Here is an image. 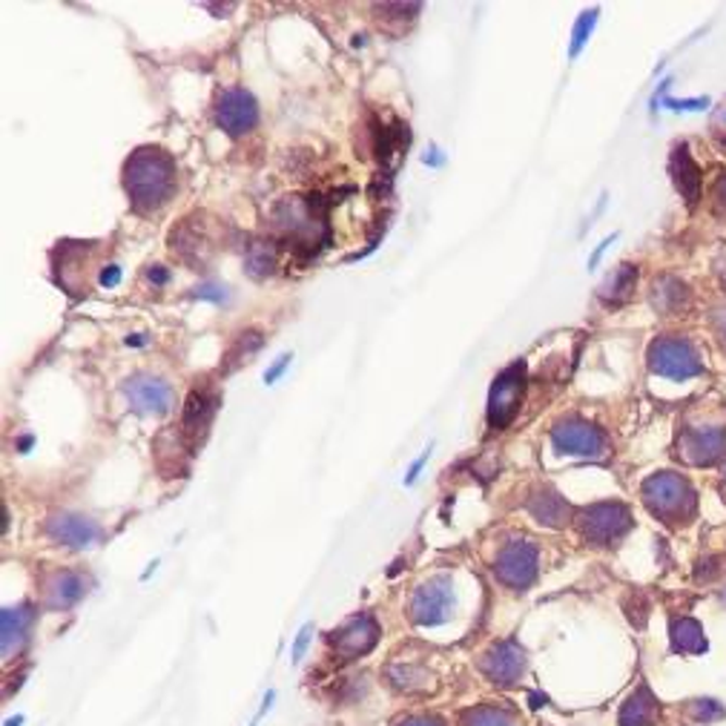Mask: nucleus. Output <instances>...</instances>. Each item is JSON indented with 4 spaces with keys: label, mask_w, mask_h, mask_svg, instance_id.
Masks as SVG:
<instances>
[{
    "label": "nucleus",
    "mask_w": 726,
    "mask_h": 726,
    "mask_svg": "<svg viewBox=\"0 0 726 726\" xmlns=\"http://www.w3.org/2000/svg\"><path fill=\"white\" fill-rule=\"evenodd\" d=\"M147 279H150L152 284H164L167 279H170V273H167L164 268H150L147 270Z\"/></svg>",
    "instance_id": "nucleus-32"
},
{
    "label": "nucleus",
    "mask_w": 726,
    "mask_h": 726,
    "mask_svg": "<svg viewBox=\"0 0 726 726\" xmlns=\"http://www.w3.org/2000/svg\"><path fill=\"white\" fill-rule=\"evenodd\" d=\"M84 586L87 583H84L78 575H72V571H61V575L49 583V606H56V608L72 606L75 600H81L84 598V592H87Z\"/></svg>",
    "instance_id": "nucleus-21"
},
{
    "label": "nucleus",
    "mask_w": 726,
    "mask_h": 726,
    "mask_svg": "<svg viewBox=\"0 0 726 726\" xmlns=\"http://www.w3.org/2000/svg\"><path fill=\"white\" fill-rule=\"evenodd\" d=\"M216 121L227 135L250 133L259 121V107L253 101V95L245 89H227L216 103Z\"/></svg>",
    "instance_id": "nucleus-11"
},
{
    "label": "nucleus",
    "mask_w": 726,
    "mask_h": 726,
    "mask_svg": "<svg viewBox=\"0 0 726 726\" xmlns=\"http://www.w3.org/2000/svg\"><path fill=\"white\" fill-rule=\"evenodd\" d=\"M529 508L537 520L545 522V526H552V529H561L568 517V505L563 503L561 494H554V491L549 489H543L537 497H531Z\"/></svg>",
    "instance_id": "nucleus-20"
},
{
    "label": "nucleus",
    "mask_w": 726,
    "mask_h": 726,
    "mask_svg": "<svg viewBox=\"0 0 726 726\" xmlns=\"http://www.w3.org/2000/svg\"><path fill=\"white\" fill-rule=\"evenodd\" d=\"M32 624V612L26 606L3 608V655H12L26 640V629Z\"/></svg>",
    "instance_id": "nucleus-19"
},
{
    "label": "nucleus",
    "mask_w": 726,
    "mask_h": 726,
    "mask_svg": "<svg viewBox=\"0 0 726 726\" xmlns=\"http://www.w3.org/2000/svg\"><path fill=\"white\" fill-rule=\"evenodd\" d=\"M652 305H655L657 313L663 316L678 313V310H684L689 305L687 284L675 276L655 279V284H652Z\"/></svg>",
    "instance_id": "nucleus-17"
},
{
    "label": "nucleus",
    "mask_w": 726,
    "mask_h": 726,
    "mask_svg": "<svg viewBox=\"0 0 726 726\" xmlns=\"http://www.w3.org/2000/svg\"><path fill=\"white\" fill-rule=\"evenodd\" d=\"M655 718H657V703L652 701V694H649L647 689H640V692L631 694L624 715H620V721H624L626 726H652L655 724Z\"/></svg>",
    "instance_id": "nucleus-22"
},
{
    "label": "nucleus",
    "mask_w": 726,
    "mask_h": 726,
    "mask_svg": "<svg viewBox=\"0 0 726 726\" xmlns=\"http://www.w3.org/2000/svg\"><path fill=\"white\" fill-rule=\"evenodd\" d=\"M17 724H24V718H15V721H9L7 726H17Z\"/></svg>",
    "instance_id": "nucleus-36"
},
{
    "label": "nucleus",
    "mask_w": 726,
    "mask_h": 726,
    "mask_svg": "<svg viewBox=\"0 0 726 726\" xmlns=\"http://www.w3.org/2000/svg\"><path fill=\"white\" fill-rule=\"evenodd\" d=\"M680 451L692 466H712L724 457L726 431L724 428H687L680 436Z\"/></svg>",
    "instance_id": "nucleus-12"
},
{
    "label": "nucleus",
    "mask_w": 726,
    "mask_h": 726,
    "mask_svg": "<svg viewBox=\"0 0 726 726\" xmlns=\"http://www.w3.org/2000/svg\"><path fill=\"white\" fill-rule=\"evenodd\" d=\"M724 340H726V322H724Z\"/></svg>",
    "instance_id": "nucleus-37"
},
{
    "label": "nucleus",
    "mask_w": 726,
    "mask_h": 726,
    "mask_svg": "<svg viewBox=\"0 0 726 726\" xmlns=\"http://www.w3.org/2000/svg\"><path fill=\"white\" fill-rule=\"evenodd\" d=\"M144 336H130V340H126V345H144Z\"/></svg>",
    "instance_id": "nucleus-35"
},
{
    "label": "nucleus",
    "mask_w": 726,
    "mask_h": 726,
    "mask_svg": "<svg viewBox=\"0 0 726 726\" xmlns=\"http://www.w3.org/2000/svg\"><path fill=\"white\" fill-rule=\"evenodd\" d=\"M577 526H580V534H583L586 540L606 545L615 543L617 537H624L626 531H629L631 514L629 508L620 503H598L577 517Z\"/></svg>",
    "instance_id": "nucleus-6"
},
{
    "label": "nucleus",
    "mask_w": 726,
    "mask_h": 726,
    "mask_svg": "<svg viewBox=\"0 0 726 726\" xmlns=\"http://www.w3.org/2000/svg\"><path fill=\"white\" fill-rule=\"evenodd\" d=\"M273 227L291 242L296 250L313 253V245L328 242L324 227V207L319 196L310 198H282L273 207Z\"/></svg>",
    "instance_id": "nucleus-2"
},
{
    "label": "nucleus",
    "mask_w": 726,
    "mask_h": 726,
    "mask_svg": "<svg viewBox=\"0 0 726 726\" xmlns=\"http://www.w3.org/2000/svg\"><path fill=\"white\" fill-rule=\"evenodd\" d=\"M554 448L563 454H577V457H603L606 454V436L603 431L580 419H568L552 431Z\"/></svg>",
    "instance_id": "nucleus-8"
},
{
    "label": "nucleus",
    "mask_w": 726,
    "mask_h": 726,
    "mask_svg": "<svg viewBox=\"0 0 726 726\" xmlns=\"http://www.w3.org/2000/svg\"><path fill=\"white\" fill-rule=\"evenodd\" d=\"M291 359H293L291 354L279 356V362L273 365V368H270L268 373H264V382H268V385H273V382H276V379L282 377V371H284V368H287V365H291Z\"/></svg>",
    "instance_id": "nucleus-29"
},
{
    "label": "nucleus",
    "mask_w": 726,
    "mask_h": 726,
    "mask_svg": "<svg viewBox=\"0 0 726 726\" xmlns=\"http://www.w3.org/2000/svg\"><path fill=\"white\" fill-rule=\"evenodd\" d=\"M379 638V626L371 615L354 617L350 624L342 626L340 631H333V647L340 649L345 657H356L371 652L373 643Z\"/></svg>",
    "instance_id": "nucleus-13"
},
{
    "label": "nucleus",
    "mask_w": 726,
    "mask_h": 726,
    "mask_svg": "<svg viewBox=\"0 0 726 726\" xmlns=\"http://www.w3.org/2000/svg\"><path fill=\"white\" fill-rule=\"evenodd\" d=\"M635 282H638V268L635 264H620L606 279V284L600 287V299L606 302V305H624V302H629L631 291H635Z\"/></svg>",
    "instance_id": "nucleus-18"
},
{
    "label": "nucleus",
    "mask_w": 726,
    "mask_h": 726,
    "mask_svg": "<svg viewBox=\"0 0 726 726\" xmlns=\"http://www.w3.org/2000/svg\"><path fill=\"white\" fill-rule=\"evenodd\" d=\"M403 726H442V724L434 718H414V721H408V724H403Z\"/></svg>",
    "instance_id": "nucleus-33"
},
{
    "label": "nucleus",
    "mask_w": 726,
    "mask_h": 726,
    "mask_svg": "<svg viewBox=\"0 0 726 726\" xmlns=\"http://www.w3.org/2000/svg\"><path fill=\"white\" fill-rule=\"evenodd\" d=\"M468 726H517L508 712L503 710H477L468 715Z\"/></svg>",
    "instance_id": "nucleus-26"
},
{
    "label": "nucleus",
    "mask_w": 726,
    "mask_h": 726,
    "mask_svg": "<svg viewBox=\"0 0 726 726\" xmlns=\"http://www.w3.org/2000/svg\"><path fill=\"white\" fill-rule=\"evenodd\" d=\"M175 161L161 147H138L124 164V189L138 213H152L173 198Z\"/></svg>",
    "instance_id": "nucleus-1"
},
{
    "label": "nucleus",
    "mask_w": 726,
    "mask_h": 726,
    "mask_svg": "<svg viewBox=\"0 0 726 726\" xmlns=\"http://www.w3.org/2000/svg\"><path fill=\"white\" fill-rule=\"evenodd\" d=\"M643 503L655 517L669 526L689 522L694 514V491L684 477L672 471L655 473L643 482Z\"/></svg>",
    "instance_id": "nucleus-3"
},
{
    "label": "nucleus",
    "mask_w": 726,
    "mask_h": 726,
    "mask_svg": "<svg viewBox=\"0 0 726 726\" xmlns=\"http://www.w3.org/2000/svg\"><path fill=\"white\" fill-rule=\"evenodd\" d=\"M216 410V399L207 391H193L187 396V405H184V428L187 431H198L210 422Z\"/></svg>",
    "instance_id": "nucleus-23"
},
{
    "label": "nucleus",
    "mask_w": 726,
    "mask_h": 726,
    "mask_svg": "<svg viewBox=\"0 0 726 726\" xmlns=\"http://www.w3.org/2000/svg\"><path fill=\"white\" fill-rule=\"evenodd\" d=\"M482 669L497 684H514V678L522 672V652L514 643H500L485 655Z\"/></svg>",
    "instance_id": "nucleus-15"
},
{
    "label": "nucleus",
    "mask_w": 726,
    "mask_h": 726,
    "mask_svg": "<svg viewBox=\"0 0 726 726\" xmlns=\"http://www.w3.org/2000/svg\"><path fill=\"white\" fill-rule=\"evenodd\" d=\"M522 387H526V362H514L508 365L491 385L489 396V422L491 428L503 431L508 422L514 419L517 408H520L522 399Z\"/></svg>",
    "instance_id": "nucleus-5"
},
{
    "label": "nucleus",
    "mask_w": 726,
    "mask_h": 726,
    "mask_svg": "<svg viewBox=\"0 0 726 726\" xmlns=\"http://www.w3.org/2000/svg\"><path fill=\"white\" fill-rule=\"evenodd\" d=\"M121 282V268L119 264H110V268L101 270V284L103 287H115Z\"/></svg>",
    "instance_id": "nucleus-30"
},
{
    "label": "nucleus",
    "mask_w": 726,
    "mask_h": 726,
    "mask_svg": "<svg viewBox=\"0 0 726 726\" xmlns=\"http://www.w3.org/2000/svg\"><path fill=\"white\" fill-rule=\"evenodd\" d=\"M494 575L512 589H526L537 577V549L529 540H517L508 543L503 552L497 554V566Z\"/></svg>",
    "instance_id": "nucleus-10"
},
{
    "label": "nucleus",
    "mask_w": 726,
    "mask_h": 726,
    "mask_svg": "<svg viewBox=\"0 0 726 726\" xmlns=\"http://www.w3.org/2000/svg\"><path fill=\"white\" fill-rule=\"evenodd\" d=\"M308 638H310V629L305 626V629L299 631V640H296V647H293V661H299L302 652H305V647H308Z\"/></svg>",
    "instance_id": "nucleus-31"
},
{
    "label": "nucleus",
    "mask_w": 726,
    "mask_h": 726,
    "mask_svg": "<svg viewBox=\"0 0 726 726\" xmlns=\"http://www.w3.org/2000/svg\"><path fill=\"white\" fill-rule=\"evenodd\" d=\"M715 196H718V205L726 207V179L718 184V193H715Z\"/></svg>",
    "instance_id": "nucleus-34"
},
{
    "label": "nucleus",
    "mask_w": 726,
    "mask_h": 726,
    "mask_svg": "<svg viewBox=\"0 0 726 726\" xmlns=\"http://www.w3.org/2000/svg\"><path fill=\"white\" fill-rule=\"evenodd\" d=\"M672 179H675L680 196L687 198V205H694L701 198V170L692 161L687 147H678L672 156Z\"/></svg>",
    "instance_id": "nucleus-16"
},
{
    "label": "nucleus",
    "mask_w": 726,
    "mask_h": 726,
    "mask_svg": "<svg viewBox=\"0 0 726 726\" xmlns=\"http://www.w3.org/2000/svg\"><path fill=\"white\" fill-rule=\"evenodd\" d=\"M451 603H454L451 580L448 577H434V580H428L417 589L414 603H410V615L419 626L445 624L451 615Z\"/></svg>",
    "instance_id": "nucleus-7"
},
{
    "label": "nucleus",
    "mask_w": 726,
    "mask_h": 726,
    "mask_svg": "<svg viewBox=\"0 0 726 726\" xmlns=\"http://www.w3.org/2000/svg\"><path fill=\"white\" fill-rule=\"evenodd\" d=\"M245 264H247V273H250L253 279L270 276L273 268H276V250H273L268 242H253V245H247Z\"/></svg>",
    "instance_id": "nucleus-24"
},
{
    "label": "nucleus",
    "mask_w": 726,
    "mask_h": 726,
    "mask_svg": "<svg viewBox=\"0 0 726 726\" xmlns=\"http://www.w3.org/2000/svg\"><path fill=\"white\" fill-rule=\"evenodd\" d=\"M672 640H675V649L680 652H703L706 649V638H703V629L689 617H680L672 624Z\"/></svg>",
    "instance_id": "nucleus-25"
},
{
    "label": "nucleus",
    "mask_w": 726,
    "mask_h": 726,
    "mask_svg": "<svg viewBox=\"0 0 726 726\" xmlns=\"http://www.w3.org/2000/svg\"><path fill=\"white\" fill-rule=\"evenodd\" d=\"M124 396L130 399L135 410L141 414H152V417H161L167 410L173 408L175 394L173 387L167 385L164 379L150 377V373H138V377L126 379L124 382Z\"/></svg>",
    "instance_id": "nucleus-9"
},
{
    "label": "nucleus",
    "mask_w": 726,
    "mask_h": 726,
    "mask_svg": "<svg viewBox=\"0 0 726 726\" xmlns=\"http://www.w3.org/2000/svg\"><path fill=\"white\" fill-rule=\"evenodd\" d=\"M47 531L52 540H58V543L63 545H75V549L89 545L95 537H98V526H95L93 520H87V517H75V514H58V517H52Z\"/></svg>",
    "instance_id": "nucleus-14"
},
{
    "label": "nucleus",
    "mask_w": 726,
    "mask_h": 726,
    "mask_svg": "<svg viewBox=\"0 0 726 726\" xmlns=\"http://www.w3.org/2000/svg\"><path fill=\"white\" fill-rule=\"evenodd\" d=\"M594 21H598V12H586V15L580 17V21H577L575 40H571V58H575L577 52H580V47H583V44H586V38H589V32H592Z\"/></svg>",
    "instance_id": "nucleus-27"
},
{
    "label": "nucleus",
    "mask_w": 726,
    "mask_h": 726,
    "mask_svg": "<svg viewBox=\"0 0 726 726\" xmlns=\"http://www.w3.org/2000/svg\"><path fill=\"white\" fill-rule=\"evenodd\" d=\"M649 368L669 379H689L703 371L701 356L692 342L675 340V336H663L649 345Z\"/></svg>",
    "instance_id": "nucleus-4"
},
{
    "label": "nucleus",
    "mask_w": 726,
    "mask_h": 726,
    "mask_svg": "<svg viewBox=\"0 0 726 726\" xmlns=\"http://www.w3.org/2000/svg\"><path fill=\"white\" fill-rule=\"evenodd\" d=\"M196 296H198V299L224 302V291H221V287H216V284H201V287H196Z\"/></svg>",
    "instance_id": "nucleus-28"
}]
</instances>
